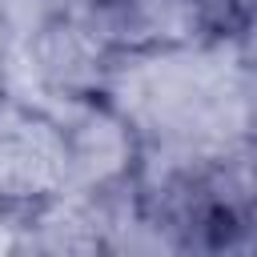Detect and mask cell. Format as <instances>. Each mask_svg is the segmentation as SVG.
Here are the masks:
<instances>
[{"instance_id":"6da1fadb","label":"cell","mask_w":257,"mask_h":257,"mask_svg":"<svg viewBox=\"0 0 257 257\" xmlns=\"http://www.w3.org/2000/svg\"><path fill=\"white\" fill-rule=\"evenodd\" d=\"M12 96V68H8V56L0 52V104Z\"/></svg>"}]
</instances>
